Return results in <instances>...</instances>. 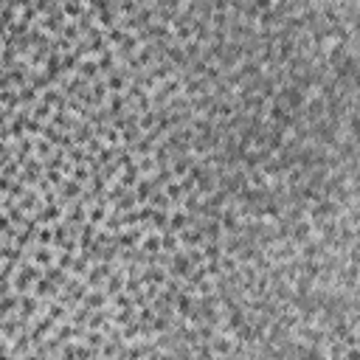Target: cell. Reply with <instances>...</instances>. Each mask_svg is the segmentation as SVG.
I'll return each instance as SVG.
<instances>
[{
    "mask_svg": "<svg viewBox=\"0 0 360 360\" xmlns=\"http://www.w3.org/2000/svg\"><path fill=\"white\" fill-rule=\"evenodd\" d=\"M144 250L146 253H160V236L158 234H149L144 239Z\"/></svg>",
    "mask_w": 360,
    "mask_h": 360,
    "instance_id": "cell-2",
    "label": "cell"
},
{
    "mask_svg": "<svg viewBox=\"0 0 360 360\" xmlns=\"http://www.w3.org/2000/svg\"><path fill=\"white\" fill-rule=\"evenodd\" d=\"M88 178H90V172H88V169H85V166H79L76 172H73V180H76V183H85V180H88Z\"/></svg>",
    "mask_w": 360,
    "mask_h": 360,
    "instance_id": "cell-5",
    "label": "cell"
},
{
    "mask_svg": "<svg viewBox=\"0 0 360 360\" xmlns=\"http://www.w3.org/2000/svg\"><path fill=\"white\" fill-rule=\"evenodd\" d=\"M0 360H11V358H9V355H6V352H3V355H0Z\"/></svg>",
    "mask_w": 360,
    "mask_h": 360,
    "instance_id": "cell-6",
    "label": "cell"
},
{
    "mask_svg": "<svg viewBox=\"0 0 360 360\" xmlns=\"http://www.w3.org/2000/svg\"><path fill=\"white\" fill-rule=\"evenodd\" d=\"M54 292H56V287L48 279H40V281H37V295H40V298H51Z\"/></svg>",
    "mask_w": 360,
    "mask_h": 360,
    "instance_id": "cell-1",
    "label": "cell"
},
{
    "mask_svg": "<svg viewBox=\"0 0 360 360\" xmlns=\"http://www.w3.org/2000/svg\"><path fill=\"white\" fill-rule=\"evenodd\" d=\"M14 307H17V298H14V295H3V301H0V318L6 313H11Z\"/></svg>",
    "mask_w": 360,
    "mask_h": 360,
    "instance_id": "cell-3",
    "label": "cell"
},
{
    "mask_svg": "<svg viewBox=\"0 0 360 360\" xmlns=\"http://www.w3.org/2000/svg\"><path fill=\"white\" fill-rule=\"evenodd\" d=\"M104 301H107V295H101V292H93V295H88V298H85V307H93V310H96V307H101Z\"/></svg>",
    "mask_w": 360,
    "mask_h": 360,
    "instance_id": "cell-4",
    "label": "cell"
}]
</instances>
